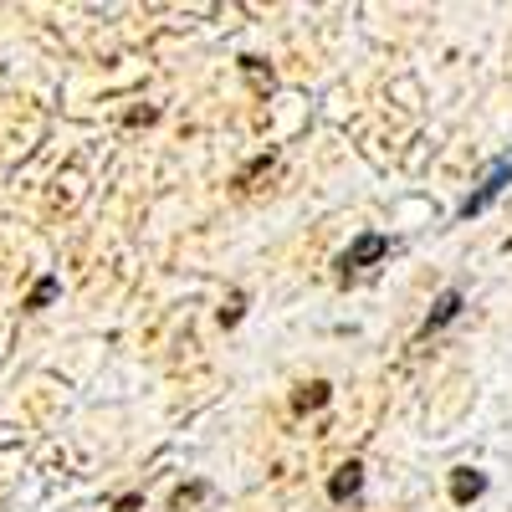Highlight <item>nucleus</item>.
<instances>
[{
    "label": "nucleus",
    "mask_w": 512,
    "mask_h": 512,
    "mask_svg": "<svg viewBox=\"0 0 512 512\" xmlns=\"http://www.w3.org/2000/svg\"><path fill=\"white\" fill-rule=\"evenodd\" d=\"M390 251H395V241H390V236H384V231H359V236L349 241V251H344V256H338V262H333V267H338V277H344V282H349V277H359V272H369L374 262H384V256H390Z\"/></svg>",
    "instance_id": "f257e3e1"
},
{
    "label": "nucleus",
    "mask_w": 512,
    "mask_h": 512,
    "mask_svg": "<svg viewBox=\"0 0 512 512\" xmlns=\"http://www.w3.org/2000/svg\"><path fill=\"white\" fill-rule=\"evenodd\" d=\"M507 185H512V154H502V159H497V164L487 169V175H482V185H477L472 195H466V200L456 205V216H461V221L482 216V210H487V205H492V200H497V195H502Z\"/></svg>",
    "instance_id": "f03ea898"
},
{
    "label": "nucleus",
    "mask_w": 512,
    "mask_h": 512,
    "mask_svg": "<svg viewBox=\"0 0 512 512\" xmlns=\"http://www.w3.org/2000/svg\"><path fill=\"white\" fill-rule=\"evenodd\" d=\"M446 487H451V502H456V507H472L477 497H487V477L477 472V466H456Z\"/></svg>",
    "instance_id": "7ed1b4c3"
},
{
    "label": "nucleus",
    "mask_w": 512,
    "mask_h": 512,
    "mask_svg": "<svg viewBox=\"0 0 512 512\" xmlns=\"http://www.w3.org/2000/svg\"><path fill=\"white\" fill-rule=\"evenodd\" d=\"M359 492H364V461H344V466L328 477V497H333V502H354Z\"/></svg>",
    "instance_id": "20e7f679"
},
{
    "label": "nucleus",
    "mask_w": 512,
    "mask_h": 512,
    "mask_svg": "<svg viewBox=\"0 0 512 512\" xmlns=\"http://www.w3.org/2000/svg\"><path fill=\"white\" fill-rule=\"evenodd\" d=\"M461 308H466V297H461L456 287H446V292L436 297V308H431V318H425V328H420V333H425V338L441 333L446 323H456V318H461Z\"/></svg>",
    "instance_id": "39448f33"
},
{
    "label": "nucleus",
    "mask_w": 512,
    "mask_h": 512,
    "mask_svg": "<svg viewBox=\"0 0 512 512\" xmlns=\"http://www.w3.org/2000/svg\"><path fill=\"white\" fill-rule=\"evenodd\" d=\"M328 400H333V384H328V379H313V384H303V390L292 395V410L308 415V410H323Z\"/></svg>",
    "instance_id": "423d86ee"
},
{
    "label": "nucleus",
    "mask_w": 512,
    "mask_h": 512,
    "mask_svg": "<svg viewBox=\"0 0 512 512\" xmlns=\"http://www.w3.org/2000/svg\"><path fill=\"white\" fill-rule=\"evenodd\" d=\"M57 292H62V277H36V287H31V297H26V308L41 313L47 303H57Z\"/></svg>",
    "instance_id": "0eeeda50"
},
{
    "label": "nucleus",
    "mask_w": 512,
    "mask_h": 512,
    "mask_svg": "<svg viewBox=\"0 0 512 512\" xmlns=\"http://www.w3.org/2000/svg\"><path fill=\"white\" fill-rule=\"evenodd\" d=\"M272 164H277V154H262V159H251V164L241 169V175H236V185H241V190H251V180H256V175H267Z\"/></svg>",
    "instance_id": "6e6552de"
},
{
    "label": "nucleus",
    "mask_w": 512,
    "mask_h": 512,
    "mask_svg": "<svg viewBox=\"0 0 512 512\" xmlns=\"http://www.w3.org/2000/svg\"><path fill=\"white\" fill-rule=\"evenodd\" d=\"M205 492H210L205 482H195V487H180V492H175V512H185V507H190V502H200Z\"/></svg>",
    "instance_id": "1a4fd4ad"
},
{
    "label": "nucleus",
    "mask_w": 512,
    "mask_h": 512,
    "mask_svg": "<svg viewBox=\"0 0 512 512\" xmlns=\"http://www.w3.org/2000/svg\"><path fill=\"white\" fill-rule=\"evenodd\" d=\"M144 507V497L139 492H128V497H118V512H139Z\"/></svg>",
    "instance_id": "9d476101"
}]
</instances>
